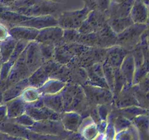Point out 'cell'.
<instances>
[{
  "instance_id": "obj_20",
  "label": "cell",
  "mask_w": 149,
  "mask_h": 140,
  "mask_svg": "<svg viewBox=\"0 0 149 140\" xmlns=\"http://www.w3.org/2000/svg\"><path fill=\"white\" fill-rule=\"evenodd\" d=\"M148 15V5L139 0H135L130 13V17L131 18L133 23L147 24Z\"/></svg>"
},
{
  "instance_id": "obj_24",
  "label": "cell",
  "mask_w": 149,
  "mask_h": 140,
  "mask_svg": "<svg viewBox=\"0 0 149 140\" xmlns=\"http://www.w3.org/2000/svg\"><path fill=\"white\" fill-rule=\"evenodd\" d=\"M78 132L82 136L83 138L88 140L96 139L99 134L96 124L93 122L90 117L83 118L82 122L79 128Z\"/></svg>"
},
{
  "instance_id": "obj_56",
  "label": "cell",
  "mask_w": 149,
  "mask_h": 140,
  "mask_svg": "<svg viewBox=\"0 0 149 140\" xmlns=\"http://www.w3.org/2000/svg\"><path fill=\"white\" fill-rule=\"evenodd\" d=\"M139 1H142V2L145 3L146 4H147V5H148V0H139Z\"/></svg>"
},
{
  "instance_id": "obj_15",
  "label": "cell",
  "mask_w": 149,
  "mask_h": 140,
  "mask_svg": "<svg viewBox=\"0 0 149 140\" xmlns=\"http://www.w3.org/2000/svg\"><path fill=\"white\" fill-rule=\"evenodd\" d=\"M31 18V17H28L17 12L13 11L0 3V23L5 25L7 27L10 26V28H11L17 26L20 22L28 20Z\"/></svg>"
},
{
  "instance_id": "obj_54",
  "label": "cell",
  "mask_w": 149,
  "mask_h": 140,
  "mask_svg": "<svg viewBox=\"0 0 149 140\" xmlns=\"http://www.w3.org/2000/svg\"><path fill=\"white\" fill-rule=\"evenodd\" d=\"M123 1H125V0H111V2L120 3V2H122Z\"/></svg>"
},
{
  "instance_id": "obj_13",
  "label": "cell",
  "mask_w": 149,
  "mask_h": 140,
  "mask_svg": "<svg viewBox=\"0 0 149 140\" xmlns=\"http://www.w3.org/2000/svg\"><path fill=\"white\" fill-rule=\"evenodd\" d=\"M82 120L81 114L76 111H64L60 116V120L64 129L68 132H78Z\"/></svg>"
},
{
  "instance_id": "obj_9",
  "label": "cell",
  "mask_w": 149,
  "mask_h": 140,
  "mask_svg": "<svg viewBox=\"0 0 149 140\" xmlns=\"http://www.w3.org/2000/svg\"><path fill=\"white\" fill-rule=\"evenodd\" d=\"M56 64V61H54L52 60L44 62L41 66L35 70L28 77L29 85L37 88L42 86L49 78V74L55 66Z\"/></svg>"
},
{
  "instance_id": "obj_42",
  "label": "cell",
  "mask_w": 149,
  "mask_h": 140,
  "mask_svg": "<svg viewBox=\"0 0 149 140\" xmlns=\"http://www.w3.org/2000/svg\"><path fill=\"white\" fill-rule=\"evenodd\" d=\"M29 41L26 40H18L16 43L15 47L14 50H13V52H12L11 55H10V58L8 61L12 63H14L16 60L17 59L20 54L22 53L23 50L26 49V46L29 44Z\"/></svg>"
},
{
  "instance_id": "obj_41",
  "label": "cell",
  "mask_w": 149,
  "mask_h": 140,
  "mask_svg": "<svg viewBox=\"0 0 149 140\" xmlns=\"http://www.w3.org/2000/svg\"><path fill=\"white\" fill-rule=\"evenodd\" d=\"M148 61H144L143 64L141 66L135 69V74H134L132 85H136L145 77L148 74Z\"/></svg>"
},
{
  "instance_id": "obj_40",
  "label": "cell",
  "mask_w": 149,
  "mask_h": 140,
  "mask_svg": "<svg viewBox=\"0 0 149 140\" xmlns=\"http://www.w3.org/2000/svg\"><path fill=\"white\" fill-rule=\"evenodd\" d=\"M40 52L43 58L44 62L49 61L53 58L55 52V45L52 43H39Z\"/></svg>"
},
{
  "instance_id": "obj_29",
  "label": "cell",
  "mask_w": 149,
  "mask_h": 140,
  "mask_svg": "<svg viewBox=\"0 0 149 140\" xmlns=\"http://www.w3.org/2000/svg\"><path fill=\"white\" fill-rule=\"evenodd\" d=\"M74 58V55L68 50L65 44L55 45L53 58L56 62L65 65L68 64Z\"/></svg>"
},
{
  "instance_id": "obj_53",
  "label": "cell",
  "mask_w": 149,
  "mask_h": 140,
  "mask_svg": "<svg viewBox=\"0 0 149 140\" xmlns=\"http://www.w3.org/2000/svg\"><path fill=\"white\" fill-rule=\"evenodd\" d=\"M17 139V138H15V137L11 136H9L8 134H4V133L1 132V131H0V139Z\"/></svg>"
},
{
  "instance_id": "obj_34",
  "label": "cell",
  "mask_w": 149,
  "mask_h": 140,
  "mask_svg": "<svg viewBox=\"0 0 149 140\" xmlns=\"http://www.w3.org/2000/svg\"><path fill=\"white\" fill-rule=\"evenodd\" d=\"M86 7L92 10L107 12L111 4V0H84Z\"/></svg>"
},
{
  "instance_id": "obj_52",
  "label": "cell",
  "mask_w": 149,
  "mask_h": 140,
  "mask_svg": "<svg viewBox=\"0 0 149 140\" xmlns=\"http://www.w3.org/2000/svg\"><path fill=\"white\" fill-rule=\"evenodd\" d=\"M16 0H0V3L6 7H9L13 3H14Z\"/></svg>"
},
{
  "instance_id": "obj_47",
  "label": "cell",
  "mask_w": 149,
  "mask_h": 140,
  "mask_svg": "<svg viewBox=\"0 0 149 140\" xmlns=\"http://www.w3.org/2000/svg\"><path fill=\"white\" fill-rule=\"evenodd\" d=\"M141 90L145 93H148V74L146 75L138 84H136Z\"/></svg>"
},
{
  "instance_id": "obj_50",
  "label": "cell",
  "mask_w": 149,
  "mask_h": 140,
  "mask_svg": "<svg viewBox=\"0 0 149 140\" xmlns=\"http://www.w3.org/2000/svg\"><path fill=\"white\" fill-rule=\"evenodd\" d=\"M107 120H102L100 122H99L98 123L96 124V126H97V129L99 134H104L106 126H107Z\"/></svg>"
},
{
  "instance_id": "obj_46",
  "label": "cell",
  "mask_w": 149,
  "mask_h": 140,
  "mask_svg": "<svg viewBox=\"0 0 149 140\" xmlns=\"http://www.w3.org/2000/svg\"><path fill=\"white\" fill-rule=\"evenodd\" d=\"M109 105L110 104H99L96 106L100 118L103 120H107L108 116L109 115V110H110Z\"/></svg>"
},
{
  "instance_id": "obj_44",
  "label": "cell",
  "mask_w": 149,
  "mask_h": 140,
  "mask_svg": "<svg viewBox=\"0 0 149 140\" xmlns=\"http://www.w3.org/2000/svg\"><path fill=\"white\" fill-rule=\"evenodd\" d=\"M108 118H109V121H107V126H106V131L104 133L105 138L109 139H114L116 132L114 125H113V120H112V118H111L109 115L108 116Z\"/></svg>"
},
{
  "instance_id": "obj_18",
  "label": "cell",
  "mask_w": 149,
  "mask_h": 140,
  "mask_svg": "<svg viewBox=\"0 0 149 140\" xmlns=\"http://www.w3.org/2000/svg\"><path fill=\"white\" fill-rule=\"evenodd\" d=\"M113 102L118 109L133 105L139 106V104L132 92V85H128L127 84L121 90L120 93L116 97L113 98Z\"/></svg>"
},
{
  "instance_id": "obj_11",
  "label": "cell",
  "mask_w": 149,
  "mask_h": 140,
  "mask_svg": "<svg viewBox=\"0 0 149 140\" xmlns=\"http://www.w3.org/2000/svg\"><path fill=\"white\" fill-rule=\"evenodd\" d=\"M63 29L59 26H49L39 29L34 41L39 43H52L61 45Z\"/></svg>"
},
{
  "instance_id": "obj_36",
  "label": "cell",
  "mask_w": 149,
  "mask_h": 140,
  "mask_svg": "<svg viewBox=\"0 0 149 140\" xmlns=\"http://www.w3.org/2000/svg\"><path fill=\"white\" fill-rule=\"evenodd\" d=\"M126 84V80L121 72L119 68H114V82H113V89L112 91L113 98L116 97L120 93Z\"/></svg>"
},
{
  "instance_id": "obj_38",
  "label": "cell",
  "mask_w": 149,
  "mask_h": 140,
  "mask_svg": "<svg viewBox=\"0 0 149 140\" xmlns=\"http://www.w3.org/2000/svg\"><path fill=\"white\" fill-rule=\"evenodd\" d=\"M116 115H117V114H116ZM109 115H110L111 118H112L113 125H114V128L116 133L126 129V128H127L128 127L130 126L132 124V121L127 119L125 117L122 116V115H117L116 118L112 117L111 114H109Z\"/></svg>"
},
{
  "instance_id": "obj_55",
  "label": "cell",
  "mask_w": 149,
  "mask_h": 140,
  "mask_svg": "<svg viewBox=\"0 0 149 140\" xmlns=\"http://www.w3.org/2000/svg\"><path fill=\"white\" fill-rule=\"evenodd\" d=\"M48 1H53V2H56V3H61L63 2V0H48Z\"/></svg>"
},
{
  "instance_id": "obj_32",
  "label": "cell",
  "mask_w": 149,
  "mask_h": 140,
  "mask_svg": "<svg viewBox=\"0 0 149 140\" xmlns=\"http://www.w3.org/2000/svg\"><path fill=\"white\" fill-rule=\"evenodd\" d=\"M20 97L25 103L31 104L39 100L42 97V94L37 88L29 85L23 90Z\"/></svg>"
},
{
  "instance_id": "obj_31",
  "label": "cell",
  "mask_w": 149,
  "mask_h": 140,
  "mask_svg": "<svg viewBox=\"0 0 149 140\" xmlns=\"http://www.w3.org/2000/svg\"><path fill=\"white\" fill-rule=\"evenodd\" d=\"M17 42L14 38L9 36L5 40L0 42V57L1 63L8 61Z\"/></svg>"
},
{
  "instance_id": "obj_17",
  "label": "cell",
  "mask_w": 149,
  "mask_h": 140,
  "mask_svg": "<svg viewBox=\"0 0 149 140\" xmlns=\"http://www.w3.org/2000/svg\"><path fill=\"white\" fill-rule=\"evenodd\" d=\"M39 30L32 27L25 26H15L9 29L10 36L17 41L26 40L29 42L34 41Z\"/></svg>"
},
{
  "instance_id": "obj_26",
  "label": "cell",
  "mask_w": 149,
  "mask_h": 140,
  "mask_svg": "<svg viewBox=\"0 0 149 140\" xmlns=\"http://www.w3.org/2000/svg\"><path fill=\"white\" fill-rule=\"evenodd\" d=\"M66 85V83L56 79L49 78L42 86L38 88L42 95L55 94L60 93Z\"/></svg>"
},
{
  "instance_id": "obj_23",
  "label": "cell",
  "mask_w": 149,
  "mask_h": 140,
  "mask_svg": "<svg viewBox=\"0 0 149 140\" xmlns=\"http://www.w3.org/2000/svg\"><path fill=\"white\" fill-rule=\"evenodd\" d=\"M4 104L7 106V118L8 119L17 118L26 112V103L20 99V96L11 99Z\"/></svg>"
},
{
  "instance_id": "obj_3",
  "label": "cell",
  "mask_w": 149,
  "mask_h": 140,
  "mask_svg": "<svg viewBox=\"0 0 149 140\" xmlns=\"http://www.w3.org/2000/svg\"><path fill=\"white\" fill-rule=\"evenodd\" d=\"M90 12L86 6L81 10L64 12L57 18L58 26L63 29H79Z\"/></svg>"
},
{
  "instance_id": "obj_1",
  "label": "cell",
  "mask_w": 149,
  "mask_h": 140,
  "mask_svg": "<svg viewBox=\"0 0 149 140\" xmlns=\"http://www.w3.org/2000/svg\"><path fill=\"white\" fill-rule=\"evenodd\" d=\"M58 4L48 0H16L7 7L23 15L36 17L54 14L58 10Z\"/></svg>"
},
{
  "instance_id": "obj_12",
  "label": "cell",
  "mask_w": 149,
  "mask_h": 140,
  "mask_svg": "<svg viewBox=\"0 0 149 140\" xmlns=\"http://www.w3.org/2000/svg\"><path fill=\"white\" fill-rule=\"evenodd\" d=\"M26 112L34 121L42 120H60L61 113L55 112L45 105L42 106H35L30 104H26Z\"/></svg>"
},
{
  "instance_id": "obj_57",
  "label": "cell",
  "mask_w": 149,
  "mask_h": 140,
  "mask_svg": "<svg viewBox=\"0 0 149 140\" xmlns=\"http://www.w3.org/2000/svg\"><path fill=\"white\" fill-rule=\"evenodd\" d=\"M2 102V93H0V104Z\"/></svg>"
},
{
  "instance_id": "obj_25",
  "label": "cell",
  "mask_w": 149,
  "mask_h": 140,
  "mask_svg": "<svg viewBox=\"0 0 149 140\" xmlns=\"http://www.w3.org/2000/svg\"><path fill=\"white\" fill-rule=\"evenodd\" d=\"M42 99L44 105L47 107L58 113L64 112L63 102V98L61 93H55V94L42 95Z\"/></svg>"
},
{
  "instance_id": "obj_27",
  "label": "cell",
  "mask_w": 149,
  "mask_h": 140,
  "mask_svg": "<svg viewBox=\"0 0 149 140\" xmlns=\"http://www.w3.org/2000/svg\"><path fill=\"white\" fill-rule=\"evenodd\" d=\"M106 23L116 34H120L134 23L130 15L125 18H109Z\"/></svg>"
},
{
  "instance_id": "obj_6",
  "label": "cell",
  "mask_w": 149,
  "mask_h": 140,
  "mask_svg": "<svg viewBox=\"0 0 149 140\" xmlns=\"http://www.w3.org/2000/svg\"><path fill=\"white\" fill-rule=\"evenodd\" d=\"M109 18L107 12H100L97 10H92L84 20L82 24L79 28L80 34H89L96 32L102 29L106 23Z\"/></svg>"
},
{
  "instance_id": "obj_4",
  "label": "cell",
  "mask_w": 149,
  "mask_h": 140,
  "mask_svg": "<svg viewBox=\"0 0 149 140\" xmlns=\"http://www.w3.org/2000/svg\"><path fill=\"white\" fill-rule=\"evenodd\" d=\"M31 131L42 135L58 136L68 134L71 132L65 131L60 120H42L35 121L31 126L29 127Z\"/></svg>"
},
{
  "instance_id": "obj_16",
  "label": "cell",
  "mask_w": 149,
  "mask_h": 140,
  "mask_svg": "<svg viewBox=\"0 0 149 140\" xmlns=\"http://www.w3.org/2000/svg\"><path fill=\"white\" fill-rule=\"evenodd\" d=\"M129 52L122 47L114 45L107 48L103 62L107 63L113 68H119L124 58Z\"/></svg>"
},
{
  "instance_id": "obj_28",
  "label": "cell",
  "mask_w": 149,
  "mask_h": 140,
  "mask_svg": "<svg viewBox=\"0 0 149 140\" xmlns=\"http://www.w3.org/2000/svg\"><path fill=\"white\" fill-rule=\"evenodd\" d=\"M139 134L140 139H148L149 138V126H148V115H138L132 120Z\"/></svg>"
},
{
  "instance_id": "obj_49",
  "label": "cell",
  "mask_w": 149,
  "mask_h": 140,
  "mask_svg": "<svg viewBox=\"0 0 149 140\" xmlns=\"http://www.w3.org/2000/svg\"><path fill=\"white\" fill-rule=\"evenodd\" d=\"M90 118H92L93 122H94L95 124L98 123L99 122H100V121L102 120L101 118H100V115H99L98 112H97V107L92 109L91 112H90Z\"/></svg>"
},
{
  "instance_id": "obj_35",
  "label": "cell",
  "mask_w": 149,
  "mask_h": 140,
  "mask_svg": "<svg viewBox=\"0 0 149 140\" xmlns=\"http://www.w3.org/2000/svg\"><path fill=\"white\" fill-rule=\"evenodd\" d=\"M114 139H140V137L138 130L132 123L126 129L116 133Z\"/></svg>"
},
{
  "instance_id": "obj_21",
  "label": "cell",
  "mask_w": 149,
  "mask_h": 140,
  "mask_svg": "<svg viewBox=\"0 0 149 140\" xmlns=\"http://www.w3.org/2000/svg\"><path fill=\"white\" fill-rule=\"evenodd\" d=\"M119 69L126 80L127 85H132V81L135 71V64L134 57L131 52H128L125 57L119 66Z\"/></svg>"
},
{
  "instance_id": "obj_5",
  "label": "cell",
  "mask_w": 149,
  "mask_h": 140,
  "mask_svg": "<svg viewBox=\"0 0 149 140\" xmlns=\"http://www.w3.org/2000/svg\"><path fill=\"white\" fill-rule=\"evenodd\" d=\"M82 89L86 99L95 104H111L113 102V93L109 88L86 84Z\"/></svg>"
},
{
  "instance_id": "obj_33",
  "label": "cell",
  "mask_w": 149,
  "mask_h": 140,
  "mask_svg": "<svg viewBox=\"0 0 149 140\" xmlns=\"http://www.w3.org/2000/svg\"><path fill=\"white\" fill-rule=\"evenodd\" d=\"M69 77V71L64 64H61L57 62L56 65L49 74V78L56 79L66 83Z\"/></svg>"
},
{
  "instance_id": "obj_2",
  "label": "cell",
  "mask_w": 149,
  "mask_h": 140,
  "mask_svg": "<svg viewBox=\"0 0 149 140\" xmlns=\"http://www.w3.org/2000/svg\"><path fill=\"white\" fill-rule=\"evenodd\" d=\"M146 29H148L147 24L133 23L117 34L116 45L122 47L127 50L131 51L139 45L141 35Z\"/></svg>"
},
{
  "instance_id": "obj_45",
  "label": "cell",
  "mask_w": 149,
  "mask_h": 140,
  "mask_svg": "<svg viewBox=\"0 0 149 140\" xmlns=\"http://www.w3.org/2000/svg\"><path fill=\"white\" fill-rule=\"evenodd\" d=\"M13 64L14 63H12L9 61L1 63L0 66V80L3 81L7 80Z\"/></svg>"
},
{
  "instance_id": "obj_43",
  "label": "cell",
  "mask_w": 149,
  "mask_h": 140,
  "mask_svg": "<svg viewBox=\"0 0 149 140\" xmlns=\"http://www.w3.org/2000/svg\"><path fill=\"white\" fill-rule=\"evenodd\" d=\"M7 119H8V118H7ZM9 120H10L13 121V122L19 124V125H23V126L27 127V128L31 126L35 122V121L33 120L32 119L29 115H27L26 112L22 114V115H20V116L17 117V118H12V119H9Z\"/></svg>"
},
{
  "instance_id": "obj_30",
  "label": "cell",
  "mask_w": 149,
  "mask_h": 140,
  "mask_svg": "<svg viewBox=\"0 0 149 140\" xmlns=\"http://www.w3.org/2000/svg\"><path fill=\"white\" fill-rule=\"evenodd\" d=\"M148 112L147 109H145L141 106L133 105V106H127V107L119 108L118 109V111L116 114L122 115L127 119L132 121L135 117L141 115H144V114H148Z\"/></svg>"
},
{
  "instance_id": "obj_48",
  "label": "cell",
  "mask_w": 149,
  "mask_h": 140,
  "mask_svg": "<svg viewBox=\"0 0 149 140\" xmlns=\"http://www.w3.org/2000/svg\"><path fill=\"white\" fill-rule=\"evenodd\" d=\"M9 36H10V33H9V29L5 25L0 23V42L5 40Z\"/></svg>"
},
{
  "instance_id": "obj_14",
  "label": "cell",
  "mask_w": 149,
  "mask_h": 140,
  "mask_svg": "<svg viewBox=\"0 0 149 140\" xmlns=\"http://www.w3.org/2000/svg\"><path fill=\"white\" fill-rule=\"evenodd\" d=\"M17 26H29L39 30L49 26H58V20L53 15H45L31 17L28 20L20 22Z\"/></svg>"
},
{
  "instance_id": "obj_37",
  "label": "cell",
  "mask_w": 149,
  "mask_h": 140,
  "mask_svg": "<svg viewBox=\"0 0 149 140\" xmlns=\"http://www.w3.org/2000/svg\"><path fill=\"white\" fill-rule=\"evenodd\" d=\"M81 35L78 29H63L61 44L65 43H74L78 42L79 36Z\"/></svg>"
},
{
  "instance_id": "obj_39",
  "label": "cell",
  "mask_w": 149,
  "mask_h": 140,
  "mask_svg": "<svg viewBox=\"0 0 149 140\" xmlns=\"http://www.w3.org/2000/svg\"><path fill=\"white\" fill-rule=\"evenodd\" d=\"M103 75L111 91H113L114 82V68L106 62H103Z\"/></svg>"
},
{
  "instance_id": "obj_51",
  "label": "cell",
  "mask_w": 149,
  "mask_h": 140,
  "mask_svg": "<svg viewBox=\"0 0 149 140\" xmlns=\"http://www.w3.org/2000/svg\"><path fill=\"white\" fill-rule=\"evenodd\" d=\"M7 119V106L5 104L0 105V123Z\"/></svg>"
},
{
  "instance_id": "obj_8",
  "label": "cell",
  "mask_w": 149,
  "mask_h": 140,
  "mask_svg": "<svg viewBox=\"0 0 149 140\" xmlns=\"http://www.w3.org/2000/svg\"><path fill=\"white\" fill-rule=\"evenodd\" d=\"M0 131L17 139H33L34 133L27 127L6 119L0 123Z\"/></svg>"
},
{
  "instance_id": "obj_10",
  "label": "cell",
  "mask_w": 149,
  "mask_h": 140,
  "mask_svg": "<svg viewBox=\"0 0 149 140\" xmlns=\"http://www.w3.org/2000/svg\"><path fill=\"white\" fill-rule=\"evenodd\" d=\"M26 63L31 74L37 69L44 63L40 52L39 42L36 41L29 42L26 49Z\"/></svg>"
},
{
  "instance_id": "obj_19",
  "label": "cell",
  "mask_w": 149,
  "mask_h": 140,
  "mask_svg": "<svg viewBox=\"0 0 149 140\" xmlns=\"http://www.w3.org/2000/svg\"><path fill=\"white\" fill-rule=\"evenodd\" d=\"M135 0H125L120 3L111 2L107 10L109 18H125L130 15Z\"/></svg>"
},
{
  "instance_id": "obj_22",
  "label": "cell",
  "mask_w": 149,
  "mask_h": 140,
  "mask_svg": "<svg viewBox=\"0 0 149 140\" xmlns=\"http://www.w3.org/2000/svg\"><path fill=\"white\" fill-rule=\"evenodd\" d=\"M29 85L28 78H26L8 86L7 90L2 93V102L5 103L11 99L19 97L23 90Z\"/></svg>"
},
{
  "instance_id": "obj_7",
  "label": "cell",
  "mask_w": 149,
  "mask_h": 140,
  "mask_svg": "<svg viewBox=\"0 0 149 140\" xmlns=\"http://www.w3.org/2000/svg\"><path fill=\"white\" fill-rule=\"evenodd\" d=\"M30 75L31 72L26 63V50H24L12 66L10 74L6 80L7 87L20 80L28 78Z\"/></svg>"
}]
</instances>
